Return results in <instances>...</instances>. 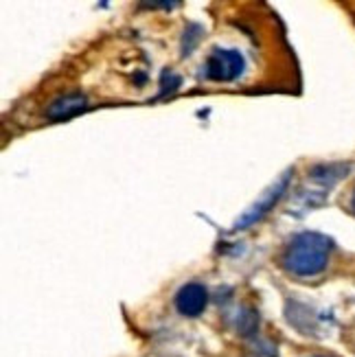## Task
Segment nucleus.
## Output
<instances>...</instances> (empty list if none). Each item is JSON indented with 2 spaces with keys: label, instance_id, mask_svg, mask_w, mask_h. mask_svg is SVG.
<instances>
[{
  "label": "nucleus",
  "instance_id": "f257e3e1",
  "mask_svg": "<svg viewBox=\"0 0 355 357\" xmlns=\"http://www.w3.org/2000/svg\"><path fill=\"white\" fill-rule=\"evenodd\" d=\"M329 239L320 235H301L285 252V268L296 276H314L325 268L329 257Z\"/></svg>",
  "mask_w": 355,
  "mask_h": 357
},
{
  "label": "nucleus",
  "instance_id": "f03ea898",
  "mask_svg": "<svg viewBox=\"0 0 355 357\" xmlns=\"http://www.w3.org/2000/svg\"><path fill=\"white\" fill-rule=\"evenodd\" d=\"M243 70V59L237 51H213L206 61V77L215 82H230Z\"/></svg>",
  "mask_w": 355,
  "mask_h": 357
},
{
  "label": "nucleus",
  "instance_id": "7ed1b4c3",
  "mask_svg": "<svg viewBox=\"0 0 355 357\" xmlns=\"http://www.w3.org/2000/svg\"><path fill=\"white\" fill-rule=\"evenodd\" d=\"M206 305V289L202 285H184L178 296H176V307L184 316H197Z\"/></svg>",
  "mask_w": 355,
  "mask_h": 357
},
{
  "label": "nucleus",
  "instance_id": "20e7f679",
  "mask_svg": "<svg viewBox=\"0 0 355 357\" xmlns=\"http://www.w3.org/2000/svg\"><path fill=\"white\" fill-rule=\"evenodd\" d=\"M285 182H287V178L281 182V184H276V189H272L264 199L259 202V204L248 213V215H243V220L241 222H237V228H246V226H250V224H255L257 220H261L268 211H270V206L274 204L276 199H279V195L283 193V189H285Z\"/></svg>",
  "mask_w": 355,
  "mask_h": 357
},
{
  "label": "nucleus",
  "instance_id": "39448f33",
  "mask_svg": "<svg viewBox=\"0 0 355 357\" xmlns=\"http://www.w3.org/2000/svg\"><path fill=\"white\" fill-rule=\"evenodd\" d=\"M86 105L84 95H68V97H59L51 107H49V116L51 119H66L70 114H77Z\"/></svg>",
  "mask_w": 355,
  "mask_h": 357
}]
</instances>
